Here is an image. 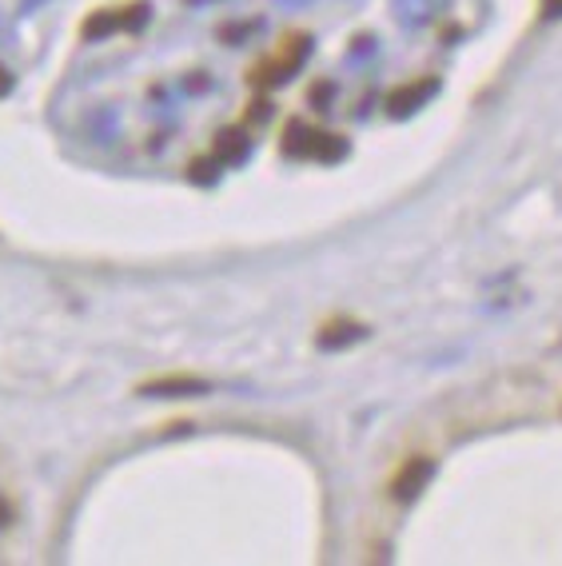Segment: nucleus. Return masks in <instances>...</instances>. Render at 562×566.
Wrapping results in <instances>:
<instances>
[{
  "instance_id": "nucleus-3",
  "label": "nucleus",
  "mask_w": 562,
  "mask_h": 566,
  "mask_svg": "<svg viewBox=\"0 0 562 566\" xmlns=\"http://www.w3.org/2000/svg\"><path fill=\"white\" fill-rule=\"evenodd\" d=\"M148 21V0H136V4H124V9H96L84 21L81 36L84 41H96V36H112L121 29H140Z\"/></svg>"
},
{
  "instance_id": "nucleus-11",
  "label": "nucleus",
  "mask_w": 562,
  "mask_h": 566,
  "mask_svg": "<svg viewBox=\"0 0 562 566\" xmlns=\"http://www.w3.org/2000/svg\"><path fill=\"white\" fill-rule=\"evenodd\" d=\"M9 518H12V506L4 503V495H0V526H9Z\"/></svg>"
},
{
  "instance_id": "nucleus-6",
  "label": "nucleus",
  "mask_w": 562,
  "mask_h": 566,
  "mask_svg": "<svg viewBox=\"0 0 562 566\" xmlns=\"http://www.w3.org/2000/svg\"><path fill=\"white\" fill-rule=\"evenodd\" d=\"M211 384L200 375H160V379H148L140 384L144 399H196V395H208Z\"/></svg>"
},
{
  "instance_id": "nucleus-8",
  "label": "nucleus",
  "mask_w": 562,
  "mask_h": 566,
  "mask_svg": "<svg viewBox=\"0 0 562 566\" xmlns=\"http://www.w3.org/2000/svg\"><path fill=\"white\" fill-rule=\"evenodd\" d=\"M248 148H251V140L240 128H223L220 136H216V160L220 164H240L243 156H248Z\"/></svg>"
},
{
  "instance_id": "nucleus-9",
  "label": "nucleus",
  "mask_w": 562,
  "mask_h": 566,
  "mask_svg": "<svg viewBox=\"0 0 562 566\" xmlns=\"http://www.w3.org/2000/svg\"><path fill=\"white\" fill-rule=\"evenodd\" d=\"M547 21H562V0H539Z\"/></svg>"
},
{
  "instance_id": "nucleus-7",
  "label": "nucleus",
  "mask_w": 562,
  "mask_h": 566,
  "mask_svg": "<svg viewBox=\"0 0 562 566\" xmlns=\"http://www.w3.org/2000/svg\"><path fill=\"white\" fill-rule=\"evenodd\" d=\"M363 335H367V327L355 324V319H332V324L320 327V335H315V347H323V352H340V347L360 344Z\"/></svg>"
},
{
  "instance_id": "nucleus-5",
  "label": "nucleus",
  "mask_w": 562,
  "mask_h": 566,
  "mask_svg": "<svg viewBox=\"0 0 562 566\" xmlns=\"http://www.w3.org/2000/svg\"><path fill=\"white\" fill-rule=\"evenodd\" d=\"M435 92H439V76H419V81H407L387 92L383 108H387V116H395V120H407L412 112H419L423 104L431 101Z\"/></svg>"
},
{
  "instance_id": "nucleus-2",
  "label": "nucleus",
  "mask_w": 562,
  "mask_h": 566,
  "mask_svg": "<svg viewBox=\"0 0 562 566\" xmlns=\"http://www.w3.org/2000/svg\"><path fill=\"white\" fill-rule=\"evenodd\" d=\"M308 52H312V36H308V32H292V36H283L280 52H275L271 61H263V64H256V69H251L248 81L263 84V88L288 81V76H292V72L308 61Z\"/></svg>"
},
{
  "instance_id": "nucleus-1",
  "label": "nucleus",
  "mask_w": 562,
  "mask_h": 566,
  "mask_svg": "<svg viewBox=\"0 0 562 566\" xmlns=\"http://www.w3.org/2000/svg\"><path fill=\"white\" fill-rule=\"evenodd\" d=\"M283 156H295V160H320V164H335L347 156V140L335 136V132L312 128V124L292 120L283 132Z\"/></svg>"
},
{
  "instance_id": "nucleus-4",
  "label": "nucleus",
  "mask_w": 562,
  "mask_h": 566,
  "mask_svg": "<svg viewBox=\"0 0 562 566\" xmlns=\"http://www.w3.org/2000/svg\"><path fill=\"white\" fill-rule=\"evenodd\" d=\"M435 479V459H427V455H412L407 463L395 471V479H392V499L395 503H415V499L427 491V483Z\"/></svg>"
},
{
  "instance_id": "nucleus-10",
  "label": "nucleus",
  "mask_w": 562,
  "mask_h": 566,
  "mask_svg": "<svg viewBox=\"0 0 562 566\" xmlns=\"http://www.w3.org/2000/svg\"><path fill=\"white\" fill-rule=\"evenodd\" d=\"M9 92H12V76H9V69L0 64V96H9Z\"/></svg>"
}]
</instances>
